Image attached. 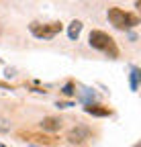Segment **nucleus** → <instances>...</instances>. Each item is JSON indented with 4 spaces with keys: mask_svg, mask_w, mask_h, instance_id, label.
Here are the masks:
<instances>
[{
    "mask_svg": "<svg viewBox=\"0 0 141 147\" xmlns=\"http://www.w3.org/2000/svg\"><path fill=\"white\" fill-rule=\"evenodd\" d=\"M88 43H90V47L102 51L104 55H109L111 59H115L117 55H119V49H117L115 39H113L109 33H104V31H92L90 35H88Z\"/></svg>",
    "mask_w": 141,
    "mask_h": 147,
    "instance_id": "obj_1",
    "label": "nucleus"
},
{
    "mask_svg": "<svg viewBox=\"0 0 141 147\" xmlns=\"http://www.w3.org/2000/svg\"><path fill=\"white\" fill-rule=\"evenodd\" d=\"M107 16H109V21H111V25L115 27V29H121V31H129V29H133V27H137L139 25V16L137 14H133V12H127V10H123V8H109V12H107Z\"/></svg>",
    "mask_w": 141,
    "mask_h": 147,
    "instance_id": "obj_2",
    "label": "nucleus"
},
{
    "mask_svg": "<svg viewBox=\"0 0 141 147\" xmlns=\"http://www.w3.org/2000/svg\"><path fill=\"white\" fill-rule=\"evenodd\" d=\"M63 29L61 23H31L29 25V31L33 33V37H37V39H43V41H49L53 39L55 35H59Z\"/></svg>",
    "mask_w": 141,
    "mask_h": 147,
    "instance_id": "obj_3",
    "label": "nucleus"
},
{
    "mask_svg": "<svg viewBox=\"0 0 141 147\" xmlns=\"http://www.w3.org/2000/svg\"><path fill=\"white\" fill-rule=\"evenodd\" d=\"M88 137H90V131H88L86 127H76V129H72V131L67 133V141H69V143H74V145L84 143Z\"/></svg>",
    "mask_w": 141,
    "mask_h": 147,
    "instance_id": "obj_4",
    "label": "nucleus"
},
{
    "mask_svg": "<svg viewBox=\"0 0 141 147\" xmlns=\"http://www.w3.org/2000/svg\"><path fill=\"white\" fill-rule=\"evenodd\" d=\"M41 129H43V131H49V133L59 131V129H61V121L55 119V117H45L41 121Z\"/></svg>",
    "mask_w": 141,
    "mask_h": 147,
    "instance_id": "obj_5",
    "label": "nucleus"
},
{
    "mask_svg": "<svg viewBox=\"0 0 141 147\" xmlns=\"http://www.w3.org/2000/svg\"><path fill=\"white\" fill-rule=\"evenodd\" d=\"M84 110H86L88 115H92V117H109V115H111V110H109V108L98 106V104H90V102L84 106Z\"/></svg>",
    "mask_w": 141,
    "mask_h": 147,
    "instance_id": "obj_6",
    "label": "nucleus"
},
{
    "mask_svg": "<svg viewBox=\"0 0 141 147\" xmlns=\"http://www.w3.org/2000/svg\"><path fill=\"white\" fill-rule=\"evenodd\" d=\"M80 33H82V23L80 21H72L69 23V27H67V37L72 41H76L78 37H80Z\"/></svg>",
    "mask_w": 141,
    "mask_h": 147,
    "instance_id": "obj_7",
    "label": "nucleus"
},
{
    "mask_svg": "<svg viewBox=\"0 0 141 147\" xmlns=\"http://www.w3.org/2000/svg\"><path fill=\"white\" fill-rule=\"evenodd\" d=\"M139 76H141V71H139V67H131V90L133 92H137V88H139Z\"/></svg>",
    "mask_w": 141,
    "mask_h": 147,
    "instance_id": "obj_8",
    "label": "nucleus"
},
{
    "mask_svg": "<svg viewBox=\"0 0 141 147\" xmlns=\"http://www.w3.org/2000/svg\"><path fill=\"white\" fill-rule=\"evenodd\" d=\"M61 92H63L65 96H74V92H76V90H74V84H65V86L61 88Z\"/></svg>",
    "mask_w": 141,
    "mask_h": 147,
    "instance_id": "obj_9",
    "label": "nucleus"
},
{
    "mask_svg": "<svg viewBox=\"0 0 141 147\" xmlns=\"http://www.w3.org/2000/svg\"><path fill=\"white\" fill-rule=\"evenodd\" d=\"M69 106H74L72 102H57V108H69Z\"/></svg>",
    "mask_w": 141,
    "mask_h": 147,
    "instance_id": "obj_10",
    "label": "nucleus"
}]
</instances>
